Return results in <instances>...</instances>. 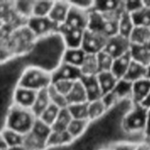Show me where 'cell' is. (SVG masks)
I'll use <instances>...</instances> for the list:
<instances>
[{"instance_id": "obj_7", "label": "cell", "mask_w": 150, "mask_h": 150, "mask_svg": "<svg viewBox=\"0 0 150 150\" xmlns=\"http://www.w3.org/2000/svg\"><path fill=\"white\" fill-rule=\"evenodd\" d=\"M27 26L37 39L58 33L59 29V27L55 22H53L49 16L31 17L28 20Z\"/></svg>"}, {"instance_id": "obj_23", "label": "cell", "mask_w": 150, "mask_h": 150, "mask_svg": "<svg viewBox=\"0 0 150 150\" xmlns=\"http://www.w3.org/2000/svg\"><path fill=\"white\" fill-rule=\"evenodd\" d=\"M86 56H87V53L84 51L82 48L65 49L62 61L66 64L81 68Z\"/></svg>"}, {"instance_id": "obj_24", "label": "cell", "mask_w": 150, "mask_h": 150, "mask_svg": "<svg viewBox=\"0 0 150 150\" xmlns=\"http://www.w3.org/2000/svg\"><path fill=\"white\" fill-rule=\"evenodd\" d=\"M96 76H97L101 89L103 91V96L109 94L110 92H111L117 86V82L119 81V80L111 72V71H101Z\"/></svg>"}, {"instance_id": "obj_35", "label": "cell", "mask_w": 150, "mask_h": 150, "mask_svg": "<svg viewBox=\"0 0 150 150\" xmlns=\"http://www.w3.org/2000/svg\"><path fill=\"white\" fill-rule=\"evenodd\" d=\"M131 15L135 27L150 28V8L144 6L142 9Z\"/></svg>"}, {"instance_id": "obj_17", "label": "cell", "mask_w": 150, "mask_h": 150, "mask_svg": "<svg viewBox=\"0 0 150 150\" xmlns=\"http://www.w3.org/2000/svg\"><path fill=\"white\" fill-rule=\"evenodd\" d=\"M150 92V80L148 78L135 81L132 85V102L142 103Z\"/></svg>"}, {"instance_id": "obj_30", "label": "cell", "mask_w": 150, "mask_h": 150, "mask_svg": "<svg viewBox=\"0 0 150 150\" xmlns=\"http://www.w3.org/2000/svg\"><path fill=\"white\" fill-rule=\"evenodd\" d=\"M90 124L89 120H83V119H72L70 123L67 132L72 137V139L75 140L79 138H81L88 128V125Z\"/></svg>"}, {"instance_id": "obj_52", "label": "cell", "mask_w": 150, "mask_h": 150, "mask_svg": "<svg viewBox=\"0 0 150 150\" xmlns=\"http://www.w3.org/2000/svg\"><path fill=\"white\" fill-rule=\"evenodd\" d=\"M102 150H114V148L111 146V147H108V148H104V149H102Z\"/></svg>"}, {"instance_id": "obj_14", "label": "cell", "mask_w": 150, "mask_h": 150, "mask_svg": "<svg viewBox=\"0 0 150 150\" xmlns=\"http://www.w3.org/2000/svg\"><path fill=\"white\" fill-rule=\"evenodd\" d=\"M81 81L83 83L84 88L86 89L88 102L96 101V100L102 99L103 97V94L101 89V87H100L96 75L82 76Z\"/></svg>"}, {"instance_id": "obj_3", "label": "cell", "mask_w": 150, "mask_h": 150, "mask_svg": "<svg viewBox=\"0 0 150 150\" xmlns=\"http://www.w3.org/2000/svg\"><path fill=\"white\" fill-rule=\"evenodd\" d=\"M36 119L37 117L31 109L13 103L8 111L5 128H9L26 135L32 130Z\"/></svg>"}, {"instance_id": "obj_27", "label": "cell", "mask_w": 150, "mask_h": 150, "mask_svg": "<svg viewBox=\"0 0 150 150\" xmlns=\"http://www.w3.org/2000/svg\"><path fill=\"white\" fill-rule=\"evenodd\" d=\"M109 109L107 108L106 104L104 103L103 98L93 101V102H88V119L89 121H96L103 117Z\"/></svg>"}, {"instance_id": "obj_4", "label": "cell", "mask_w": 150, "mask_h": 150, "mask_svg": "<svg viewBox=\"0 0 150 150\" xmlns=\"http://www.w3.org/2000/svg\"><path fill=\"white\" fill-rule=\"evenodd\" d=\"M52 84V72L36 66H27L19 80L18 86L35 91L46 89Z\"/></svg>"}, {"instance_id": "obj_11", "label": "cell", "mask_w": 150, "mask_h": 150, "mask_svg": "<svg viewBox=\"0 0 150 150\" xmlns=\"http://www.w3.org/2000/svg\"><path fill=\"white\" fill-rule=\"evenodd\" d=\"M82 78L81 68L61 62L60 64L52 72V83L57 81H76Z\"/></svg>"}, {"instance_id": "obj_12", "label": "cell", "mask_w": 150, "mask_h": 150, "mask_svg": "<svg viewBox=\"0 0 150 150\" xmlns=\"http://www.w3.org/2000/svg\"><path fill=\"white\" fill-rule=\"evenodd\" d=\"M85 32L86 31L71 29L64 26L59 27V29H58V33L62 36L66 49L81 48Z\"/></svg>"}, {"instance_id": "obj_13", "label": "cell", "mask_w": 150, "mask_h": 150, "mask_svg": "<svg viewBox=\"0 0 150 150\" xmlns=\"http://www.w3.org/2000/svg\"><path fill=\"white\" fill-rule=\"evenodd\" d=\"M38 91L18 86L13 94V103L24 107L31 109L35 101Z\"/></svg>"}, {"instance_id": "obj_40", "label": "cell", "mask_w": 150, "mask_h": 150, "mask_svg": "<svg viewBox=\"0 0 150 150\" xmlns=\"http://www.w3.org/2000/svg\"><path fill=\"white\" fill-rule=\"evenodd\" d=\"M75 81H64V80H62V81H57L56 82H53L52 85L53 87L58 91L60 92L61 94H63L64 96H67V95L70 93L73 84H74Z\"/></svg>"}, {"instance_id": "obj_28", "label": "cell", "mask_w": 150, "mask_h": 150, "mask_svg": "<svg viewBox=\"0 0 150 150\" xmlns=\"http://www.w3.org/2000/svg\"><path fill=\"white\" fill-rule=\"evenodd\" d=\"M129 40L132 45H142L150 43V28L135 27Z\"/></svg>"}, {"instance_id": "obj_53", "label": "cell", "mask_w": 150, "mask_h": 150, "mask_svg": "<svg viewBox=\"0 0 150 150\" xmlns=\"http://www.w3.org/2000/svg\"><path fill=\"white\" fill-rule=\"evenodd\" d=\"M6 150H7V149H6Z\"/></svg>"}, {"instance_id": "obj_5", "label": "cell", "mask_w": 150, "mask_h": 150, "mask_svg": "<svg viewBox=\"0 0 150 150\" xmlns=\"http://www.w3.org/2000/svg\"><path fill=\"white\" fill-rule=\"evenodd\" d=\"M121 13L113 14H103L91 10L89 14V24L88 29L101 33L109 38L117 35L118 20Z\"/></svg>"}, {"instance_id": "obj_38", "label": "cell", "mask_w": 150, "mask_h": 150, "mask_svg": "<svg viewBox=\"0 0 150 150\" xmlns=\"http://www.w3.org/2000/svg\"><path fill=\"white\" fill-rule=\"evenodd\" d=\"M35 1H17L14 2V7L17 13L27 21L32 17L33 6Z\"/></svg>"}, {"instance_id": "obj_36", "label": "cell", "mask_w": 150, "mask_h": 150, "mask_svg": "<svg viewBox=\"0 0 150 150\" xmlns=\"http://www.w3.org/2000/svg\"><path fill=\"white\" fill-rule=\"evenodd\" d=\"M48 93L50 96V99L51 103L57 105V107H59L60 109H64V108H67L68 107V101L65 96H64L63 94H61L60 92H58L51 84L50 87L48 88Z\"/></svg>"}, {"instance_id": "obj_26", "label": "cell", "mask_w": 150, "mask_h": 150, "mask_svg": "<svg viewBox=\"0 0 150 150\" xmlns=\"http://www.w3.org/2000/svg\"><path fill=\"white\" fill-rule=\"evenodd\" d=\"M50 103L51 102H50V96L48 93V88L42 89V90L38 91L35 101L31 110H33L35 115L37 117H39L42 114V112L50 106Z\"/></svg>"}, {"instance_id": "obj_31", "label": "cell", "mask_w": 150, "mask_h": 150, "mask_svg": "<svg viewBox=\"0 0 150 150\" xmlns=\"http://www.w3.org/2000/svg\"><path fill=\"white\" fill-rule=\"evenodd\" d=\"M81 71L82 76H90V75H97L99 72L98 62L96 55L87 54L81 66Z\"/></svg>"}, {"instance_id": "obj_6", "label": "cell", "mask_w": 150, "mask_h": 150, "mask_svg": "<svg viewBox=\"0 0 150 150\" xmlns=\"http://www.w3.org/2000/svg\"><path fill=\"white\" fill-rule=\"evenodd\" d=\"M52 127L37 117L32 130L25 135L24 144L28 150H45Z\"/></svg>"}, {"instance_id": "obj_9", "label": "cell", "mask_w": 150, "mask_h": 150, "mask_svg": "<svg viewBox=\"0 0 150 150\" xmlns=\"http://www.w3.org/2000/svg\"><path fill=\"white\" fill-rule=\"evenodd\" d=\"M90 11L81 9L71 5V8L67 16V19L64 25L66 28L71 29H78L86 31L88 28Z\"/></svg>"}, {"instance_id": "obj_33", "label": "cell", "mask_w": 150, "mask_h": 150, "mask_svg": "<svg viewBox=\"0 0 150 150\" xmlns=\"http://www.w3.org/2000/svg\"><path fill=\"white\" fill-rule=\"evenodd\" d=\"M54 1H47V0L35 1L32 17H48L50 13Z\"/></svg>"}, {"instance_id": "obj_50", "label": "cell", "mask_w": 150, "mask_h": 150, "mask_svg": "<svg viewBox=\"0 0 150 150\" xmlns=\"http://www.w3.org/2000/svg\"><path fill=\"white\" fill-rule=\"evenodd\" d=\"M5 24H4V22L1 21V20H0V28H3V26H4Z\"/></svg>"}, {"instance_id": "obj_39", "label": "cell", "mask_w": 150, "mask_h": 150, "mask_svg": "<svg viewBox=\"0 0 150 150\" xmlns=\"http://www.w3.org/2000/svg\"><path fill=\"white\" fill-rule=\"evenodd\" d=\"M96 57H97V62H98L99 72L111 71V68H112L115 58H113L110 54H108L104 50H103V51L99 52L98 54H96Z\"/></svg>"}, {"instance_id": "obj_18", "label": "cell", "mask_w": 150, "mask_h": 150, "mask_svg": "<svg viewBox=\"0 0 150 150\" xmlns=\"http://www.w3.org/2000/svg\"><path fill=\"white\" fill-rule=\"evenodd\" d=\"M148 67L149 66H146L142 64H139L132 60L123 80L133 83L135 81L146 79L148 74Z\"/></svg>"}, {"instance_id": "obj_29", "label": "cell", "mask_w": 150, "mask_h": 150, "mask_svg": "<svg viewBox=\"0 0 150 150\" xmlns=\"http://www.w3.org/2000/svg\"><path fill=\"white\" fill-rule=\"evenodd\" d=\"M1 134L8 148L22 146L24 144L25 135L14 130L9 129V128H4L1 132Z\"/></svg>"}, {"instance_id": "obj_15", "label": "cell", "mask_w": 150, "mask_h": 150, "mask_svg": "<svg viewBox=\"0 0 150 150\" xmlns=\"http://www.w3.org/2000/svg\"><path fill=\"white\" fill-rule=\"evenodd\" d=\"M70 8L71 4L69 1H54L49 17L58 27H61L67 19Z\"/></svg>"}, {"instance_id": "obj_43", "label": "cell", "mask_w": 150, "mask_h": 150, "mask_svg": "<svg viewBox=\"0 0 150 150\" xmlns=\"http://www.w3.org/2000/svg\"><path fill=\"white\" fill-rule=\"evenodd\" d=\"M114 150H137L138 144L131 141H122L112 146Z\"/></svg>"}, {"instance_id": "obj_1", "label": "cell", "mask_w": 150, "mask_h": 150, "mask_svg": "<svg viewBox=\"0 0 150 150\" xmlns=\"http://www.w3.org/2000/svg\"><path fill=\"white\" fill-rule=\"evenodd\" d=\"M27 66L23 55L0 64V132L6 127L8 111L13 104L14 91Z\"/></svg>"}, {"instance_id": "obj_22", "label": "cell", "mask_w": 150, "mask_h": 150, "mask_svg": "<svg viewBox=\"0 0 150 150\" xmlns=\"http://www.w3.org/2000/svg\"><path fill=\"white\" fill-rule=\"evenodd\" d=\"M74 139L69 134L67 130L65 131H56L52 130L47 142V147L53 146H64L71 145Z\"/></svg>"}, {"instance_id": "obj_10", "label": "cell", "mask_w": 150, "mask_h": 150, "mask_svg": "<svg viewBox=\"0 0 150 150\" xmlns=\"http://www.w3.org/2000/svg\"><path fill=\"white\" fill-rule=\"evenodd\" d=\"M131 42L128 38L117 34L108 39L104 51L110 54L113 58H117L128 53L131 50Z\"/></svg>"}, {"instance_id": "obj_41", "label": "cell", "mask_w": 150, "mask_h": 150, "mask_svg": "<svg viewBox=\"0 0 150 150\" xmlns=\"http://www.w3.org/2000/svg\"><path fill=\"white\" fill-rule=\"evenodd\" d=\"M125 10L130 14H133L144 7L142 0H128L124 2Z\"/></svg>"}, {"instance_id": "obj_34", "label": "cell", "mask_w": 150, "mask_h": 150, "mask_svg": "<svg viewBox=\"0 0 150 150\" xmlns=\"http://www.w3.org/2000/svg\"><path fill=\"white\" fill-rule=\"evenodd\" d=\"M68 110L74 119H88V102L82 103H75L71 104L68 107Z\"/></svg>"}, {"instance_id": "obj_19", "label": "cell", "mask_w": 150, "mask_h": 150, "mask_svg": "<svg viewBox=\"0 0 150 150\" xmlns=\"http://www.w3.org/2000/svg\"><path fill=\"white\" fill-rule=\"evenodd\" d=\"M132 61V58L130 51L119 57L115 58L112 68H111V72L118 80L124 79L125 75L126 74L130 67Z\"/></svg>"}, {"instance_id": "obj_49", "label": "cell", "mask_w": 150, "mask_h": 150, "mask_svg": "<svg viewBox=\"0 0 150 150\" xmlns=\"http://www.w3.org/2000/svg\"><path fill=\"white\" fill-rule=\"evenodd\" d=\"M143 1V5L145 7L150 8V0H142Z\"/></svg>"}, {"instance_id": "obj_32", "label": "cell", "mask_w": 150, "mask_h": 150, "mask_svg": "<svg viewBox=\"0 0 150 150\" xmlns=\"http://www.w3.org/2000/svg\"><path fill=\"white\" fill-rule=\"evenodd\" d=\"M72 117L68 110V108H64L61 109L59 111V114L57 116V120L55 121V123L53 124L52 130H56V131H65L67 130L70 123L72 120Z\"/></svg>"}, {"instance_id": "obj_45", "label": "cell", "mask_w": 150, "mask_h": 150, "mask_svg": "<svg viewBox=\"0 0 150 150\" xmlns=\"http://www.w3.org/2000/svg\"><path fill=\"white\" fill-rule=\"evenodd\" d=\"M145 139H150V110L148 112L147 123H146V127L145 131Z\"/></svg>"}, {"instance_id": "obj_51", "label": "cell", "mask_w": 150, "mask_h": 150, "mask_svg": "<svg viewBox=\"0 0 150 150\" xmlns=\"http://www.w3.org/2000/svg\"><path fill=\"white\" fill-rule=\"evenodd\" d=\"M147 78L150 80V66L148 67V74H147Z\"/></svg>"}, {"instance_id": "obj_47", "label": "cell", "mask_w": 150, "mask_h": 150, "mask_svg": "<svg viewBox=\"0 0 150 150\" xmlns=\"http://www.w3.org/2000/svg\"><path fill=\"white\" fill-rule=\"evenodd\" d=\"M8 147L4 140V138L1 134V132H0V150H6Z\"/></svg>"}, {"instance_id": "obj_37", "label": "cell", "mask_w": 150, "mask_h": 150, "mask_svg": "<svg viewBox=\"0 0 150 150\" xmlns=\"http://www.w3.org/2000/svg\"><path fill=\"white\" fill-rule=\"evenodd\" d=\"M60 110L61 109L59 107H57V105L50 103V106L42 112V114L38 118H40L41 120H42L44 123L48 124L49 125L52 126L57 118Z\"/></svg>"}, {"instance_id": "obj_48", "label": "cell", "mask_w": 150, "mask_h": 150, "mask_svg": "<svg viewBox=\"0 0 150 150\" xmlns=\"http://www.w3.org/2000/svg\"><path fill=\"white\" fill-rule=\"evenodd\" d=\"M7 150H28L25 146H15V147H10L7 148Z\"/></svg>"}, {"instance_id": "obj_8", "label": "cell", "mask_w": 150, "mask_h": 150, "mask_svg": "<svg viewBox=\"0 0 150 150\" xmlns=\"http://www.w3.org/2000/svg\"><path fill=\"white\" fill-rule=\"evenodd\" d=\"M108 39L109 37L101 33L88 29L84 34L81 48L87 54L96 55L104 50Z\"/></svg>"}, {"instance_id": "obj_20", "label": "cell", "mask_w": 150, "mask_h": 150, "mask_svg": "<svg viewBox=\"0 0 150 150\" xmlns=\"http://www.w3.org/2000/svg\"><path fill=\"white\" fill-rule=\"evenodd\" d=\"M130 53L133 61L150 66V43L142 45H131Z\"/></svg>"}, {"instance_id": "obj_25", "label": "cell", "mask_w": 150, "mask_h": 150, "mask_svg": "<svg viewBox=\"0 0 150 150\" xmlns=\"http://www.w3.org/2000/svg\"><path fill=\"white\" fill-rule=\"evenodd\" d=\"M134 28H135V25L132 18V15L124 9L118 20V34L129 39Z\"/></svg>"}, {"instance_id": "obj_16", "label": "cell", "mask_w": 150, "mask_h": 150, "mask_svg": "<svg viewBox=\"0 0 150 150\" xmlns=\"http://www.w3.org/2000/svg\"><path fill=\"white\" fill-rule=\"evenodd\" d=\"M124 2L119 0H97L94 1L92 10L103 14L118 13L125 9Z\"/></svg>"}, {"instance_id": "obj_44", "label": "cell", "mask_w": 150, "mask_h": 150, "mask_svg": "<svg viewBox=\"0 0 150 150\" xmlns=\"http://www.w3.org/2000/svg\"><path fill=\"white\" fill-rule=\"evenodd\" d=\"M13 57H14V56L6 47L0 46V64L5 63Z\"/></svg>"}, {"instance_id": "obj_46", "label": "cell", "mask_w": 150, "mask_h": 150, "mask_svg": "<svg viewBox=\"0 0 150 150\" xmlns=\"http://www.w3.org/2000/svg\"><path fill=\"white\" fill-rule=\"evenodd\" d=\"M142 106H144L145 108H146L147 110H150V92L148 94V96H146V98L144 100V102L142 103H140Z\"/></svg>"}, {"instance_id": "obj_2", "label": "cell", "mask_w": 150, "mask_h": 150, "mask_svg": "<svg viewBox=\"0 0 150 150\" xmlns=\"http://www.w3.org/2000/svg\"><path fill=\"white\" fill-rule=\"evenodd\" d=\"M148 112L149 110L141 104L132 103L121 120V127L124 132L138 144L145 140Z\"/></svg>"}, {"instance_id": "obj_42", "label": "cell", "mask_w": 150, "mask_h": 150, "mask_svg": "<svg viewBox=\"0 0 150 150\" xmlns=\"http://www.w3.org/2000/svg\"><path fill=\"white\" fill-rule=\"evenodd\" d=\"M69 2L71 6L79 7L81 9L88 10V11H91L93 8V5H94V1H88V0L87 1L86 0H71Z\"/></svg>"}, {"instance_id": "obj_21", "label": "cell", "mask_w": 150, "mask_h": 150, "mask_svg": "<svg viewBox=\"0 0 150 150\" xmlns=\"http://www.w3.org/2000/svg\"><path fill=\"white\" fill-rule=\"evenodd\" d=\"M66 98H67L69 105L88 102L86 89H85L84 85H83V83L81 82V80L76 81L74 82V84H73L70 93L67 95Z\"/></svg>"}]
</instances>
